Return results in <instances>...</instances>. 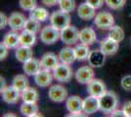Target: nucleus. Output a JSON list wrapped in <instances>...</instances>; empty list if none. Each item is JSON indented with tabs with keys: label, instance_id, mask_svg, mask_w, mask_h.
I'll use <instances>...</instances> for the list:
<instances>
[{
	"label": "nucleus",
	"instance_id": "a878e982",
	"mask_svg": "<svg viewBox=\"0 0 131 117\" xmlns=\"http://www.w3.org/2000/svg\"><path fill=\"white\" fill-rule=\"evenodd\" d=\"M74 52H75V56H77V60L78 61H88L89 55L91 53V50L89 49V46L85 44L77 45L74 48Z\"/></svg>",
	"mask_w": 131,
	"mask_h": 117
},
{
	"label": "nucleus",
	"instance_id": "72a5a7b5",
	"mask_svg": "<svg viewBox=\"0 0 131 117\" xmlns=\"http://www.w3.org/2000/svg\"><path fill=\"white\" fill-rule=\"evenodd\" d=\"M19 3H20L21 8L27 11H32L37 6L36 0H20Z\"/></svg>",
	"mask_w": 131,
	"mask_h": 117
},
{
	"label": "nucleus",
	"instance_id": "aec40b11",
	"mask_svg": "<svg viewBox=\"0 0 131 117\" xmlns=\"http://www.w3.org/2000/svg\"><path fill=\"white\" fill-rule=\"evenodd\" d=\"M23 69L25 73L27 75H29V76H35L38 71L41 69V63H40V61L34 59V58H31L30 60H28L27 61L24 62V66H23Z\"/></svg>",
	"mask_w": 131,
	"mask_h": 117
},
{
	"label": "nucleus",
	"instance_id": "9b49d317",
	"mask_svg": "<svg viewBox=\"0 0 131 117\" xmlns=\"http://www.w3.org/2000/svg\"><path fill=\"white\" fill-rule=\"evenodd\" d=\"M26 22H27V19H26L24 14L19 13V12H14L9 17L8 25L11 28L12 30L19 31V30L24 28Z\"/></svg>",
	"mask_w": 131,
	"mask_h": 117
},
{
	"label": "nucleus",
	"instance_id": "412c9836",
	"mask_svg": "<svg viewBox=\"0 0 131 117\" xmlns=\"http://www.w3.org/2000/svg\"><path fill=\"white\" fill-rule=\"evenodd\" d=\"M3 42L9 49H17L19 45H21V39H20V34H18L16 30L9 31L6 33L4 36Z\"/></svg>",
	"mask_w": 131,
	"mask_h": 117
},
{
	"label": "nucleus",
	"instance_id": "79ce46f5",
	"mask_svg": "<svg viewBox=\"0 0 131 117\" xmlns=\"http://www.w3.org/2000/svg\"><path fill=\"white\" fill-rule=\"evenodd\" d=\"M6 87H7V86H6L5 79L1 76V77H0V90H1V93H2V92L5 90Z\"/></svg>",
	"mask_w": 131,
	"mask_h": 117
},
{
	"label": "nucleus",
	"instance_id": "9d476101",
	"mask_svg": "<svg viewBox=\"0 0 131 117\" xmlns=\"http://www.w3.org/2000/svg\"><path fill=\"white\" fill-rule=\"evenodd\" d=\"M94 70L93 68L90 67H82L77 69L75 72V78H77V82L80 84H88L90 83L94 79Z\"/></svg>",
	"mask_w": 131,
	"mask_h": 117
},
{
	"label": "nucleus",
	"instance_id": "39448f33",
	"mask_svg": "<svg viewBox=\"0 0 131 117\" xmlns=\"http://www.w3.org/2000/svg\"><path fill=\"white\" fill-rule=\"evenodd\" d=\"M78 29L73 25H69L61 30V40L67 45L75 44L79 40Z\"/></svg>",
	"mask_w": 131,
	"mask_h": 117
},
{
	"label": "nucleus",
	"instance_id": "e433bc0d",
	"mask_svg": "<svg viewBox=\"0 0 131 117\" xmlns=\"http://www.w3.org/2000/svg\"><path fill=\"white\" fill-rule=\"evenodd\" d=\"M104 1L105 0H86V2L93 6L95 9H100L104 5Z\"/></svg>",
	"mask_w": 131,
	"mask_h": 117
},
{
	"label": "nucleus",
	"instance_id": "1a4fd4ad",
	"mask_svg": "<svg viewBox=\"0 0 131 117\" xmlns=\"http://www.w3.org/2000/svg\"><path fill=\"white\" fill-rule=\"evenodd\" d=\"M50 100L55 102H62L68 99V91L62 85H54L48 91Z\"/></svg>",
	"mask_w": 131,
	"mask_h": 117
},
{
	"label": "nucleus",
	"instance_id": "ea45409f",
	"mask_svg": "<svg viewBox=\"0 0 131 117\" xmlns=\"http://www.w3.org/2000/svg\"><path fill=\"white\" fill-rule=\"evenodd\" d=\"M111 115L113 117H126L125 113L123 111V109L122 110H120V109H115L114 111L111 113Z\"/></svg>",
	"mask_w": 131,
	"mask_h": 117
},
{
	"label": "nucleus",
	"instance_id": "c85d7f7f",
	"mask_svg": "<svg viewBox=\"0 0 131 117\" xmlns=\"http://www.w3.org/2000/svg\"><path fill=\"white\" fill-rule=\"evenodd\" d=\"M109 37L119 43L124 39V31L119 25H113L109 30Z\"/></svg>",
	"mask_w": 131,
	"mask_h": 117
},
{
	"label": "nucleus",
	"instance_id": "4c0bfd02",
	"mask_svg": "<svg viewBox=\"0 0 131 117\" xmlns=\"http://www.w3.org/2000/svg\"><path fill=\"white\" fill-rule=\"evenodd\" d=\"M8 22H9V18L6 17V15L4 13L1 12L0 14V28H5L6 25H8Z\"/></svg>",
	"mask_w": 131,
	"mask_h": 117
},
{
	"label": "nucleus",
	"instance_id": "c756f323",
	"mask_svg": "<svg viewBox=\"0 0 131 117\" xmlns=\"http://www.w3.org/2000/svg\"><path fill=\"white\" fill-rule=\"evenodd\" d=\"M30 17L38 20L39 22H45L49 18V13L45 8L36 7L32 11H30Z\"/></svg>",
	"mask_w": 131,
	"mask_h": 117
},
{
	"label": "nucleus",
	"instance_id": "393cba45",
	"mask_svg": "<svg viewBox=\"0 0 131 117\" xmlns=\"http://www.w3.org/2000/svg\"><path fill=\"white\" fill-rule=\"evenodd\" d=\"M20 109H21L23 115L27 117H33L37 115L38 106H36V102H26V101H24V103L21 106Z\"/></svg>",
	"mask_w": 131,
	"mask_h": 117
},
{
	"label": "nucleus",
	"instance_id": "a211bd4d",
	"mask_svg": "<svg viewBox=\"0 0 131 117\" xmlns=\"http://www.w3.org/2000/svg\"><path fill=\"white\" fill-rule=\"evenodd\" d=\"M79 40L82 44L88 45V46L94 44L97 40L95 30L91 28H82L79 32Z\"/></svg>",
	"mask_w": 131,
	"mask_h": 117
},
{
	"label": "nucleus",
	"instance_id": "f257e3e1",
	"mask_svg": "<svg viewBox=\"0 0 131 117\" xmlns=\"http://www.w3.org/2000/svg\"><path fill=\"white\" fill-rule=\"evenodd\" d=\"M100 110L104 113H112L116 109L118 105V99L115 92L107 91L102 97L99 98Z\"/></svg>",
	"mask_w": 131,
	"mask_h": 117
},
{
	"label": "nucleus",
	"instance_id": "f03ea898",
	"mask_svg": "<svg viewBox=\"0 0 131 117\" xmlns=\"http://www.w3.org/2000/svg\"><path fill=\"white\" fill-rule=\"evenodd\" d=\"M50 22L53 27L58 28L59 30H62L71 24L70 13L63 11V10L55 11L50 17Z\"/></svg>",
	"mask_w": 131,
	"mask_h": 117
},
{
	"label": "nucleus",
	"instance_id": "20e7f679",
	"mask_svg": "<svg viewBox=\"0 0 131 117\" xmlns=\"http://www.w3.org/2000/svg\"><path fill=\"white\" fill-rule=\"evenodd\" d=\"M94 23L101 29H110L113 25H115V18L109 12H100L94 19Z\"/></svg>",
	"mask_w": 131,
	"mask_h": 117
},
{
	"label": "nucleus",
	"instance_id": "2f4dec72",
	"mask_svg": "<svg viewBox=\"0 0 131 117\" xmlns=\"http://www.w3.org/2000/svg\"><path fill=\"white\" fill-rule=\"evenodd\" d=\"M59 5H60L61 10L70 13L75 9V1L74 0H60Z\"/></svg>",
	"mask_w": 131,
	"mask_h": 117
},
{
	"label": "nucleus",
	"instance_id": "bb28decb",
	"mask_svg": "<svg viewBox=\"0 0 131 117\" xmlns=\"http://www.w3.org/2000/svg\"><path fill=\"white\" fill-rule=\"evenodd\" d=\"M20 39H21V45L23 46H27V47H31L35 44L36 42V36L35 33L25 30L20 34Z\"/></svg>",
	"mask_w": 131,
	"mask_h": 117
},
{
	"label": "nucleus",
	"instance_id": "7ed1b4c3",
	"mask_svg": "<svg viewBox=\"0 0 131 117\" xmlns=\"http://www.w3.org/2000/svg\"><path fill=\"white\" fill-rule=\"evenodd\" d=\"M59 38H61V30L53 27L52 24L51 25H46L41 29L40 39L45 44H54L59 40Z\"/></svg>",
	"mask_w": 131,
	"mask_h": 117
},
{
	"label": "nucleus",
	"instance_id": "473e14b6",
	"mask_svg": "<svg viewBox=\"0 0 131 117\" xmlns=\"http://www.w3.org/2000/svg\"><path fill=\"white\" fill-rule=\"evenodd\" d=\"M105 3L113 10H119L125 5L126 0H105Z\"/></svg>",
	"mask_w": 131,
	"mask_h": 117
},
{
	"label": "nucleus",
	"instance_id": "37998d69",
	"mask_svg": "<svg viewBox=\"0 0 131 117\" xmlns=\"http://www.w3.org/2000/svg\"><path fill=\"white\" fill-rule=\"evenodd\" d=\"M3 116H4V117H7V116H16V114H13L12 112H8L7 114H4Z\"/></svg>",
	"mask_w": 131,
	"mask_h": 117
},
{
	"label": "nucleus",
	"instance_id": "b1692460",
	"mask_svg": "<svg viewBox=\"0 0 131 117\" xmlns=\"http://www.w3.org/2000/svg\"><path fill=\"white\" fill-rule=\"evenodd\" d=\"M39 98L38 91L32 88V87H27L22 92V100L26 102H36Z\"/></svg>",
	"mask_w": 131,
	"mask_h": 117
},
{
	"label": "nucleus",
	"instance_id": "a19ab883",
	"mask_svg": "<svg viewBox=\"0 0 131 117\" xmlns=\"http://www.w3.org/2000/svg\"><path fill=\"white\" fill-rule=\"evenodd\" d=\"M41 1H42V3H43L44 5L49 6V7L57 5V4H59V2H60V0H41Z\"/></svg>",
	"mask_w": 131,
	"mask_h": 117
},
{
	"label": "nucleus",
	"instance_id": "0eeeda50",
	"mask_svg": "<svg viewBox=\"0 0 131 117\" xmlns=\"http://www.w3.org/2000/svg\"><path fill=\"white\" fill-rule=\"evenodd\" d=\"M87 92L90 96L100 98L107 92L105 83L100 79H93L90 83L87 84Z\"/></svg>",
	"mask_w": 131,
	"mask_h": 117
},
{
	"label": "nucleus",
	"instance_id": "423d86ee",
	"mask_svg": "<svg viewBox=\"0 0 131 117\" xmlns=\"http://www.w3.org/2000/svg\"><path fill=\"white\" fill-rule=\"evenodd\" d=\"M53 75H54V79H56L57 81L66 83V82H69L72 77V70L69 67V64L63 62V63H60L53 70Z\"/></svg>",
	"mask_w": 131,
	"mask_h": 117
},
{
	"label": "nucleus",
	"instance_id": "7c9ffc66",
	"mask_svg": "<svg viewBox=\"0 0 131 117\" xmlns=\"http://www.w3.org/2000/svg\"><path fill=\"white\" fill-rule=\"evenodd\" d=\"M40 22L38 20L34 19V18H29L27 19L26 23H25V27H24V29L25 30H27V31H30V32H33V33H37L39 30H40Z\"/></svg>",
	"mask_w": 131,
	"mask_h": 117
},
{
	"label": "nucleus",
	"instance_id": "f704fd0d",
	"mask_svg": "<svg viewBox=\"0 0 131 117\" xmlns=\"http://www.w3.org/2000/svg\"><path fill=\"white\" fill-rule=\"evenodd\" d=\"M121 87L125 91H131V75H126L121 79Z\"/></svg>",
	"mask_w": 131,
	"mask_h": 117
},
{
	"label": "nucleus",
	"instance_id": "4468645a",
	"mask_svg": "<svg viewBox=\"0 0 131 117\" xmlns=\"http://www.w3.org/2000/svg\"><path fill=\"white\" fill-rule=\"evenodd\" d=\"M67 109L71 113L83 111V100L78 96H71L66 100Z\"/></svg>",
	"mask_w": 131,
	"mask_h": 117
},
{
	"label": "nucleus",
	"instance_id": "4be33fe9",
	"mask_svg": "<svg viewBox=\"0 0 131 117\" xmlns=\"http://www.w3.org/2000/svg\"><path fill=\"white\" fill-rule=\"evenodd\" d=\"M33 56V52L31 47H27V46H23L21 45L20 47H18L16 49V58L19 61L26 62L28 60H30Z\"/></svg>",
	"mask_w": 131,
	"mask_h": 117
},
{
	"label": "nucleus",
	"instance_id": "6e6552de",
	"mask_svg": "<svg viewBox=\"0 0 131 117\" xmlns=\"http://www.w3.org/2000/svg\"><path fill=\"white\" fill-rule=\"evenodd\" d=\"M3 100L7 103H17L20 99H22V92L19 91L16 87L12 86H7L5 90L1 93Z\"/></svg>",
	"mask_w": 131,
	"mask_h": 117
},
{
	"label": "nucleus",
	"instance_id": "6ab92c4d",
	"mask_svg": "<svg viewBox=\"0 0 131 117\" xmlns=\"http://www.w3.org/2000/svg\"><path fill=\"white\" fill-rule=\"evenodd\" d=\"M119 48V43L112 38L108 37L101 42V50L106 56H113L117 52Z\"/></svg>",
	"mask_w": 131,
	"mask_h": 117
},
{
	"label": "nucleus",
	"instance_id": "2eb2a0df",
	"mask_svg": "<svg viewBox=\"0 0 131 117\" xmlns=\"http://www.w3.org/2000/svg\"><path fill=\"white\" fill-rule=\"evenodd\" d=\"M54 75L50 72L49 69H40L38 73L34 76V81L40 87H47L52 83Z\"/></svg>",
	"mask_w": 131,
	"mask_h": 117
},
{
	"label": "nucleus",
	"instance_id": "dca6fc26",
	"mask_svg": "<svg viewBox=\"0 0 131 117\" xmlns=\"http://www.w3.org/2000/svg\"><path fill=\"white\" fill-rule=\"evenodd\" d=\"M100 110V101L99 98L90 96L83 100V112L87 114H92Z\"/></svg>",
	"mask_w": 131,
	"mask_h": 117
},
{
	"label": "nucleus",
	"instance_id": "ddd939ff",
	"mask_svg": "<svg viewBox=\"0 0 131 117\" xmlns=\"http://www.w3.org/2000/svg\"><path fill=\"white\" fill-rule=\"evenodd\" d=\"M77 15L78 17L84 20V21H89L92 20L93 18L96 17V9L91 6L87 2H84L78 6L77 8Z\"/></svg>",
	"mask_w": 131,
	"mask_h": 117
},
{
	"label": "nucleus",
	"instance_id": "cd10ccee",
	"mask_svg": "<svg viewBox=\"0 0 131 117\" xmlns=\"http://www.w3.org/2000/svg\"><path fill=\"white\" fill-rule=\"evenodd\" d=\"M13 86L16 87L19 91L23 92L28 87V79L24 74H18L13 79Z\"/></svg>",
	"mask_w": 131,
	"mask_h": 117
},
{
	"label": "nucleus",
	"instance_id": "58836bf2",
	"mask_svg": "<svg viewBox=\"0 0 131 117\" xmlns=\"http://www.w3.org/2000/svg\"><path fill=\"white\" fill-rule=\"evenodd\" d=\"M123 111L125 113L126 117H131V100L124 103V106H123Z\"/></svg>",
	"mask_w": 131,
	"mask_h": 117
},
{
	"label": "nucleus",
	"instance_id": "f3484780",
	"mask_svg": "<svg viewBox=\"0 0 131 117\" xmlns=\"http://www.w3.org/2000/svg\"><path fill=\"white\" fill-rule=\"evenodd\" d=\"M105 60H106V55L101 49L93 50L89 55L88 62H89V66H91L92 67H101L104 66Z\"/></svg>",
	"mask_w": 131,
	"mask_h": 117
},
{
	"label": "nucleus",
	"instance_id": "f8f14e48",
	"mask_svg": "<svg viewBox=\"0 0 131 117\" xmlns=\"http://www.w3.org/2000/svg\"><path fill=\"white\" fill-rule=\"evenodd\" d=\"M59 60L60 58L57 57V55H55L54 53H46L41 58V61H40L41 67L49 70H54L60 64Z\"/></svg>",
	"mask_w": 131,
	"mask_h": 117
},
{
	"label": "nucleus",
	"instance_id": "c9c22d12",
	"mask_svg": "<svg viewBox=\"0 0 131 117\" xmlns=\"http://www.w3.org/2000/svg\"><path fill=\"white\" fill-rule=\"evenodd\" d=\"M8 47L5 45L4 42H1V44H0V60L1 61H3V60H5V58L8 56Z\"/></svg>",
	"mask_w": 131,
	"mask_h": 117
},
{
	"label": "nucleus",
	"instance_id": "5701e85b",
	"mask_svg": "<svg viewBox=\"0 0 131 117\" xmlns=\"http://www.w3.org/2000/svg\"><path fill=\"white\" fill-rule=\"evenodd\" d=\"M59 58L62 62L67 64H71L72 62H74V61L77 60L74 49H72L71 47H66L64 49H62L59 54Z\"/></svg>",
	"mask_w": 131,
	"mask_h": 117
}]
</instances>
